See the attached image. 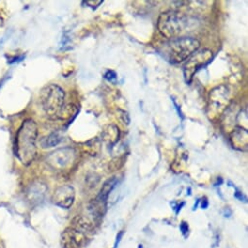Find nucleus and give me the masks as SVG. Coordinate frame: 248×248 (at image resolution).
Instances as JSON below:
<instances>
[{
    "mask_svg": "<svg viewBox=\"0 0 248 248\" xmlns=\"http://www.w3.org/2000/svg\"><path fill=\"white\" fill-rule=\"evenodd\" d=\"M52 200L56 205L68 209L74 203L75 190L70 185H62L56 189Z\"/></svg>",
    "mask_w": 248,
    "mask_h": 248,
    "instance_id": "8",
    "label": "nucleus"
},
{
    "mask_svg": "<svg viewBox=\"0 0 248 248\" xmlns=\"http://www.w3.org/2000/svg\"><path fill=\"white\" fill-rule=\"evenodd\" d=\"M103 3L102 0H98V1H91V0H88V1H84L83 4L88 5L89 7H91L92 9H96L99 5H101Z\"/></svg>",
    "mask_w": 248,
    "mask_h": 248,
    "instance_id": "16",
    "label": "nucleus"
},
{
    "mask_svg": "<svg viewBox=\"0 0 248 248\" xmlns=\"http://www.w3.org/2000/svg\"><path fill=\"white\" fill-rule=\"evenodd\" d=\"M199 203H200V200H198V201H197V202L195 203V205H194V207H193V210H196V209H197V207H198V204H199Z\"/></svg>",
    "mask_w": 248,
    "mask_h": 248,
    "instance_id": "24",
    "label": "nucleus"
},
{
    "mask_svg": "<svg viewBox=\"0 0 248 248\" xmlns=\"http://www.w3.org/2000/svg\"><path fill=\"white\" fill-rule=\"evenodd\" d=\"M200 202H201V206H202V209H206V208L208 207L209 203H208V201H207L206 198H203V199H202V201H200Z\"/></svg>",
    "mask_w": 248,
    "mask_h": 248,
    "instance_id": "22",
    "label": "nucleus"
},
{
    "mask_svg": "<svg viewBox=\"0 0 248 248\" xmlns=\"http://www.w3.org/2000/svg\"><path fill=\"white\" fill-rule=\"evenodd\" d=\"M201 43L198 39L182 36L162 44L159 51L170 63L176 64L187 61L194 53L199 51Z\"/></svg>",
    "mask_w": 248,
    "mask_h": 248,
    "instance_id": "3",
    "label": "nucleus"
},
{
    "mask_svg": "<svg viewBox=\"0 0 248 248\" xmlns=\"http://www.w3.org/2000/svg\"><path fill=\"white\" fill-rule=\"evenodd\" d=\"M119 112L121 113V114H119V116L122 117V122H123L124 124H127V125H129L130 118H129L128 113H126L125 111H122V110H119Z\"/></svg>",
    "mask_w": 248,
    "mask_h": 248,
    "instance_id": "18",
    "label": "nucleus"
},
{
    "mask_svg": "<svg viewBox=\"0 0 248 248\" xmlns=\"http://www.w3.org/2000/svg\"><path fill=\"white\" fill-rule=\"evenodd\" d=\"M195 25L196 22L192 17L172 10L162 13L158 19L160 33L169 39L180 37L184 32L192 31Z\"/></svg>",
    "mask_w": 248,
    "mask_h": 248,
    "instance_id": "2",
    "label": "nucleus"
},
{
    "mask_svg": "<svg viewBox=\"0 0 248 248\" xmlns=\"http://www.w3.org/2000/svg\"><path fill=\"white\" fill-rule=\"evenodd\" d=\"M234 197L236 198V199H238L239 201H243V202H246V201H247V199H246V197H244V195L241 193V192H239V191H237L236 190V192L234 193Z\"/></svg>",
    "mask_w": 248,
    "mask_h": 248,
    "instance_id": "20",
    "label": "nucleus"
},
{
    "mask_svg": "<svg viewBox=\"0 0 248 248\" xmlns=\"http://www.w3.org/2000/svg\"><path fill=\"white\" fill-rule=\"evenodd\" d=\"M117 184H118V178L116 176L105 181L104 184L102 185V188H101L99 194L95 198V200L106 203L111 192L114 190V188L117 186Z\"/></svg>",
    "mask_w": 248,
    "mask_h": 248,
    "instance_id": "12",
    "label": "nucleus"
},
{
    "mask_svg": "<svg viewBox=\"0 0 248 248\" xmlns=\"http://www.w3.org/2000/svg\"><path fill=\"white\" fill-rule=\"evenodd\" d=\"M184 204H185V202H181V204H178L174 209H175V213L176 214H178L179 213V211L181 210V208H182V206H184Z\"/></svg>",
    "mask_w": 248,
    "mask_h": 248,
    "instance_id": "23",
    "label": "nucleus"
},
{
    "mask_svg": "<svg viewBox=\"0 0 248 248\" xmlns=\"http://www.w3.org/2000/svg\"><path fill=\"white\" fill-rule=\"evenodd\" d=\"M231 90L227 85H221L210 91L208 100L209 116H220L230 106Z\"/></svg>",
    "mask_w": 248,
    "mask_h": 248,
    "instance_id": "5",
    "label": "nucleus"
},
{
    "mask_svg": "<svg viewBox=\"0 0 248 248\" xmlns=\"http://www.w3.org/2000/svg\"><path fill=\"white\" fill-rule=\"evenodd\" d=\"M230 141L232 146L240 151H244L248 146V132L242 127H236L230 135Z\"/></svg>",
    "mask_w": 248,
    "mask_h": 248,
    "instance_id": "10",
    "label": "nucleus"
},
{
    "mask_svg": "<svg viewBox=\"0 0 248 248\" xmlns=\"http://www.w3.org/2000/svg\"><path fill=\"white\" fill-rule=\"evenodd\" d=\"M124 235V231H121L118 234H117V237H116V241H115V244H114V248H118V245L121 241V238L123 237Z\"/></svg>",
    "mask_w": 248,
    "mask_h": 248,
    "instance_id": "21",
    "label": "nucleus"
},
{
    "mask_svg": "<svg viewBox=\"0 0 248 248\" xmlns=\"http://www.w3.org/2000/svg\"><path fill=\"white\" fill-rule=\"evenodd\" d=\"M64 91L56 84L45 86L39 94V100L45 115L50 120H58L64 105Z\"/></svg>",
    "mask_w": 248,
    "mask_h": 248,
    "instance_id": "4",
    "label": "nucleus"
},
{
    "mask_svg": "<svg viewBox=\"0 0 248 248\" xmlns=\"http://www.w3.org/2000/svg\"><path fill=\"white\" fill-rule=\"evenodd\" d=\"M78 112L77 107L74 104H64L62 111L60 112L58 120H67L70 119L71 116H75Z\"/></svg>",
    "mask_w": 248,
    "mask_h": 248,
    "instance_id": "15",
    "label": "nucleus"
},
{
    "mask_svg": "<svg viewBox=\"0 0 248 248\" xmlns=\"http://www.w3.org/2000/svg\"><path fill=\"white\" fill-rule=\"evenodd\" d=\"M46 192H47V187L45 184H42L40 182L34 183L31 186V188L28 191L29 199L32 202H39L44 198Z\"/></svg>",
    "mask_w": 248,
    "mask_h": 248,
    "instance_id": "13",
    "label": "nucleus"
},
{
    "mask_svg": "<svg viewBox=\"0 0 248 248\" xmlns=\"http://www.w3.org/2000/svg\"><path fill=\"white\" fill-rule=\"evenodd\" d=\"M213 59L212 52L203 49L194 53L185 62L183 66V75L187 84H190L195 74L202 68L207 65Z\"/></svg>",
    "mask_w": 248,
    "mask_h": 248,
    "instance_id": "7",
    "label": "nucleus"
},
{
    "mask_svg": "<svg viewBox=\"0 0 248 248\" xmlns=\"http://www.w3.org/2000/svg\"><path fill=\"white\" fill-rule=\"evenodd\" d=\"M77 151L73 147H63L55 150L46 158V163L54 170H64L71 168L77 161Z\"/></svg>",
    "mask_w": 248,
    "mask_h": 248,
    "instance_id": "6",
    "label": "nucleus"
},
{
    "mask_svg": "<svg viewBox=\"0 0 248 248\" xmlns=\"http://www.w3.org/2000/svg\"><path fill=\"white\" fill-rule=\"evenodd\" d=\"M180 231H181L182 234L186 237L187 234H188V232H189V226H188V224H187L186 222L183 221V222L180 224Z\"/></svg>",
    "mask_w": 248,
    "mask_h": 248,
    "instance_id": "19",
    "label": "nucleus"
},
{
    "mask_svg": "<svg viewBox=\"0 0 248 248\" xmlns=\"http://www.w3.org/2000/svg\"><path fill=\"white\" fill-rule=\"evenodd\" d=\"M139 248H143V245H142V244H140V245H139Z\"/></svg>",
    "mask_w": 248,
    "mask_h": 248,
    "instance_id": "25",
    "label": "nucleus"
},
{
    "mask_svg": "<svg viewBox=\"0 0 248 248\" xmlns=\"http://www.w3.org/2000/svg\"><path fill=\"white\" fill-rule=\"evenodd\" d=\"M104 78H105L106 80L110 81V82H113V81H115V80L117 79V74H116V72L113 71V70H107V71L105 72V74H104Z\"/></svg>",
    "mask_w": 248,
    "mask_h": 248,
    "instance_id": "17",
    "label": "nucleus"
},
{
    "mask_svg": "<svg viewBox=\"0 0 248 248\" xmlns=\"http://www.w3.org/2000/svg\"><path fill=\"white\" fill-rule=\"evenodd\" d=\"M62 140V136L59 133H53L50 134L49 136L43 138L40 141V145L43 149H47V148H53L58 146Z\"/></svg>",
    "mask_w": 248,
    "mask_h": 248,
    "instance_id": "14",
    "label": "nucleus"
},
{
    "mask_svg": "<svg viewBox=\"0 0 248 248\" xmlns=\"http://www.w3.org/2000/svg\"><path fill=\"white\" fill-rule=\"evenodd\" d=\"M37 137L36 123L32 119L25 120L16 136V156L25 166L31 165L36 157Z\"/></svg>",
    "mask_w": 248,
    "mask_h": 248,
    "instance_id": "1",
    "label": "nucleus"
},
{
    "mask_svg": "<svg viewBox=\"0 0 248 248\" xmlns=\"http://www.w3.org/2000/svg\"><path fill=\"white\" fill-rule=\"evenodd\" d=\"M85 239L84 232L75 227L67 228L62 235L63 248H81Z\"/></svg>",
    "mask_w": 248,
    "mask_h": 248,
    "instance_id": "9",
    "label": "nucleus"
},
{
    "mask_svg": "<svg viewBox=\"0 0 248 248\" xmlns=\"http://www.w3.org/2000/svg\"><path fill=\"white\" fill-rule=\"evenodd\" d=\"M102 141L110 147H113L120 139V131L115 125H108L104 128L101 134Z\"/></svg>",
    "mask_w": 248,
    "mask_h": 248,
    "instance_id": "11",
    "label": "nucleus"
}]
</instances>
